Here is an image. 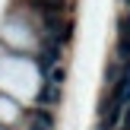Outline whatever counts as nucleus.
I'll list each match as a JSON object with an SVG mask.
<instances>
[{"label": "nucleus", "mask_w": 130, "mask_h": 130, "mask_svg": "<svg viewBox=\"0 0 130 130\" xmlns=\"http://www.w3.org/2000/svg\"><path fill=\"white\" fill-rule=\"evenodd\" d=\"M57 99V89L54 86H44V92H41V102H54Z\"/></svg>", "instance_id": "nucleus-1"}, {"label": "nucleus", "mask_w": 130, "mask_h": 130, "mask_svg": "<svg viewBox=\"0 0 130 130\" xmlns=\"http://www.w3.org/2000/svg\"><path fill=\"white\" fill-rule=\"evenodd\" d=\"M121 57H130V35H124V41H121Z\"/></svg>", "instance_id": "nucleus-2"}, {"label": "nucleus", "mask_w": 130, "mask_h": 130, "mask_svg": "<svg viewBox=\"0 0 130 130\" xmlns=\"http://www.w3.org/2000/svg\"><path fill=\"white\" fill-rule=\"evenodd\" d=\"M29 130H44V127L38 124V121H32V124H29Z\"/></svg>", "instance_id": "nucleus-3"}]
</instances>
